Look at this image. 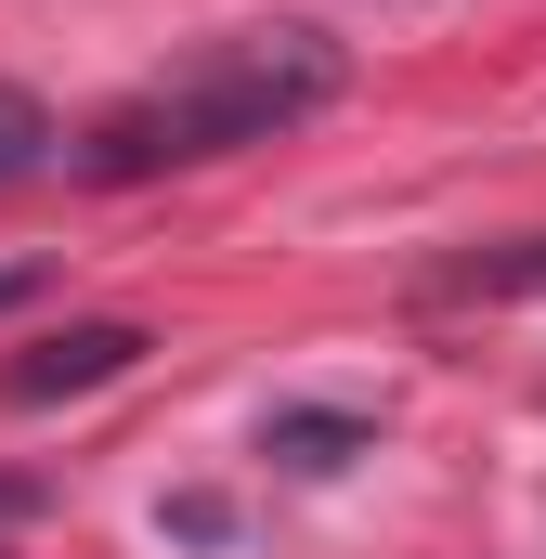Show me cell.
Wrapping results in <instances>:
<instances>
[{"label": "cell", "instance_id": "obj_7", "mask_svg": "<svg viewBox=\"0 0 546 559\" xmlns=\"http://www.w3.org/2000/svg\"><path fill=\"white\" fill-rule=\"evenodd\" d=\"M13 299H39V261H0V312H13Z\"/></svg>", "mask_w": 546, "mask_h": 559}, {"label": "cell", "instance_id": "obj_8", "mask_svg": "<svg viewBox=\"0 0 546 559\" xmlns=\"http://www.w3.org/2000/svg\"><path fill=\"white\" fill-rule=\"evenodd\" d=\"M26 508H39V481H13V468H0V521H26Z\"/></svg>", "mask_w": 546, "mask_h": 559}, {"label": "cell", "instance_id": "obj_4", "mask_svg": "<svg viewBox=\"0 0 546 559\" xmlns=\"http://www.w3.org/2000/svg\"><path fill=\"white\" fill-rule=\"evenodd\" d=\"M261 455H286V468H352V455H365V417H325V404H286V417L261 429Z\"/></svg>", "mask_w": 546, "mask_h": 559}, {"label": "cell", "instance_id": "obj_3", "mask_svg": "<svg viewBox=\"0 0 546 559\" xmlns=\"http://www.w3.org/2000/svg\"><path fill=\"white\" fill-rule=\"evenodd\" d=\"M416 299H429V312H455V299H546V235H521V248H468V261H429Z\"/></svg>", "mask_w": 546, "mask_h": 559}, {"label": "cell", "instance_id": "obj_5", "mask_svg": "<svg viewBox=\"0 0 546 559\" xmlns=\"http://www.w3.org/2000/svg\"><path fill=\"white\" fill-rule=\"evenodd\" d=\"M39 143H52V118H39L26 92H0V182H13V169H39Z\"/></svg>", "mask_w": 546, "mask_h": 559}, {"label": "cell", "instance_id": "obj_6", "mask_svg": "<svg viewBox=\"0 0 546 559\" xmlns=\"http://www.w3.org/2000/svg\"><path fill=\"white\" fill-rule=\"evenodd\" d=\"M169 534H182V547H222L235 508H222V495H169Z\"/></svg>", "mask_w": 546, "mask_h": 559}, {"label": "cell", "instance_id": "obj_1", "mask_svg": "<svg viewBox=\"0 0 546 559\" xmlns=\"http://www.w3.org/2000/svg\"><path fill=\"white\" fill-rule=\"evenodd\" d=\"M352 52L325 26H222L209 52H182L169 79L118 92L92 131H79V182H156V169H209L235 143L299 131L312 105H339Z\"/></svg>", "mask_w": 546, "mask_h": 559}, {"label": "cell", "instance_id": "obj_2", "mask_svg": "<svg viewBox=\"0 0 546 559\" xmlns=\"http://www.w3.org/2000/svg\"><path fill=\"white\" fill-rule=\"evenodd\" d=\"M143 352H156V338H143L131 312H92V325H66V338H39V352H13V365H0V404H13V417H39V404H79V391L131 378Z\"/></svg>", "mask_w": 546, "mask_h": 559}]
</instances>
